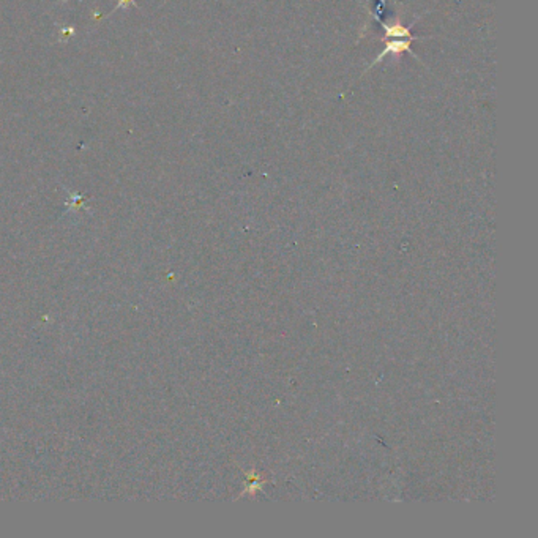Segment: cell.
Masks as SVG:
<instances>
[{
  "label": "cell",
  "mask_w": 538,
  "mask_h": 538,
  "mask_svg": "<svg viewBox=\"0 0 538 538\" xmlns=\"http://www.w3.org/2000/svg\"><path fill=\"white\" fill-rule=\"evenodd\" d=\"M398 52H411V40H407V42H405V40H400V42L389 43V44H387V48L384 49L382 54L379 56V57L376 58V60H374V63H377L379 60H381V58H382L384 56H387V54H398ZM374 63H373V65H374Z\"/></svg>",
  "instance_id": "1"
},
{
  "label": "cell",
  "mask_w": 538,
  "mask_h": 538,
  "mask_svg": "<svg viewBox=\"0 0 538 538\" xmlns=\"http://www.w3.org/2000/svg\"><path fill=\"white\" fill-rule=\"evenodd\" d=\"M384 28H385V33H387V37L390 38H409V40L415 38L407 27H402L401 24H398V22L396 24H387Z\"/></svg>",
  "instance_id": "2"
}]
</instances>
